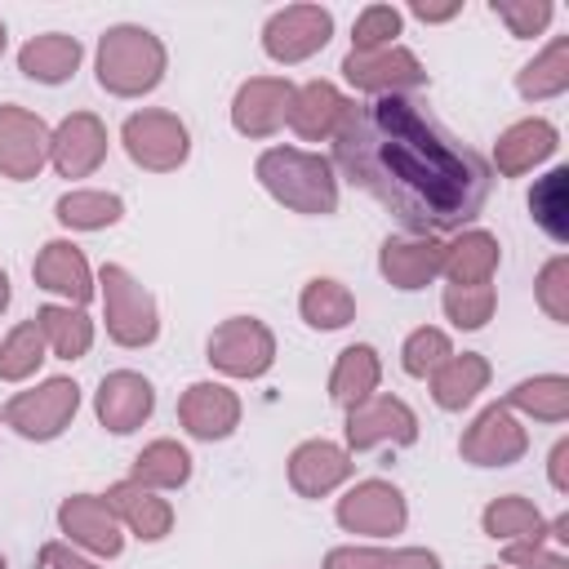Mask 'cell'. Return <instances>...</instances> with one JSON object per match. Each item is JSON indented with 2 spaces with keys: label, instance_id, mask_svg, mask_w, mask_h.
<instances>
[{
  "label": "cell",
  "instance_id": "cell-1",
  "mask_svg": "<svg viewBox=\"0 0 569 569\" xmlns=\"http://www.w3.org/2000/svg\"><path fill=\"white\" fill-rule=\"evenodd\" d=\"M329 142V164L369 191L409 236L471 227L493 191L489 160L405 93L351 102Z\"/></svg>",
  "mask_w": 569,
  "mask_h": 569
},
{
  "label": "cell",
  "instance_id": "cell-2",
  "mask_svg": "<svg viewBox=\"0 0 569 569\" xmlns=\"http://www.w3.org/2000/svg\"><path fill=\"white\" fill-rule=\"evenodd\" d=\"M253 178L262 182V191L307 218H329L338 209V173L329 164V156L302 151V147H267L253 160Z\"/></svg>",
  "mask_w": 569,
  "mask_h": 569
},
{
  "label": "cell",
  "instance_id": "cell-3",
  "mask_svg": "<svg viewBox=\"0 0 569 569\" xmlns=\"http://www.w3.org/2000/svg\"><path fill=\"white\" fill-rule=\"evenodd\" d=\"M169 53L164 40L138 22H116L98 36L93 76L111 98H142L164 80Z\"/></svg>",
  "mask_w": 569,
  "mask_h": 569
},
{
  "label": "cell",
  "instance_id": "cell-4",
  "mask_svg": "<svg viewBox=\"0 0 569 569\" xmlns=\"http://www.w3.org/2000/svg\"><path fill=\"white\" fill-rule=\"evenodd\" d=\"M98 293H102V325L116 347H151L160 338V307L151 289L120 262H102L98 271Z\"/></svg>",
  "mask_w": 569,
  "mask_h": 569
},
{
  "label": "cell",
  "instance_id": "cell-5",
  "mask_svg": "<svg viewBox=\"0 0 569 569\" xmlns=\"http://www.w3.org/2000/svg\"><path fill=\"white\" fill-rule=\"evenodd\" d=\"M76 413H80V387L71 378H44V382L9 396L0 422L9 431H18L22 440L49 445V440H58L71 427Z\"/></svg>",
  "mask_w": 569,
  "mask_h": 569
},
{
  "label": "cell",
  "instance_id": "cell-6",
  "mask_svg": "<svg viewBox=\"0 0 569 569\" xmlns=\"http://www.w3.org/2000/svg\"><path fill=\"white\" fill-rule=\"evenodd\" d=\"M120 147H124V156H129L138 169H147V173H173V169H182L187 156H191V133H187V124H182L173 111H164V107H142V111L124 116V124H120Z\"/></svg>",
  "mask_w": 569,
  "mask_h": 569
},
{
  "label": "cell",
  "instance_id": "cell-7",
  "mask_svg": "<svg viewBox=\"0 0 569 569\" xmlns=\"http://www.w3.org/2000/svg\"><path fill=\"white\" fill-rule=\"evenodd\" d=\"M342 80L365 93V98H409L413 89L427 84V67L418 62L413 49L405 44H387V49H351L342 58Z\"/></svg>",
  "mask_w": 569,
  "mask_h": 569
},
{
  "label": "cell",
  "instance_id": "cell-8",
  "mask_svg": "<svg viewBox=\"0 0 569 569\" xmlns=\"http://www.w3.org/2000/svg\"><path fill=\"white\" fill-rule=\"evenodd\" d=\"M204 360L222 378H262L276 365V333L258 316H231L209 333Z\"/></svg>",
  "mask_w": 569,
  "mask_h": 569
},
{
  "label": "cell",
  "instance_id": "cell-9",
  "mask_svg": "<svg viewBox=\"0 0 569 569\" xmlns=\"http://www.w3.org/2000/svg\"><path fill=\"white\" fill-rule=\"evenodd\" d=\"M342 449L347 453H365V449H405L418 440V413L391 396V391H373L369 400H360L356 409H347V422H342Z\"/></svg>",
  "mask_w": 569,
  "mask_h": 569
},
{
  "label": "cell",
  "instance_id": "cell-10",
  "mask_svg": "<svg viewBox=\"0 0 569 569\" xmlns=\"http://www.w3.org/2000/svg\"><path fill=\"white\" fill-rule=\"evenodd\" d=\"M333 520L356 538H396L409 525V502L391 480L369 476V480H356L338 498Z\"/></svg>",
  "mask_w": 569,
  "mask_h": 569
},
{
  "label": "cell",
  "instance_id": "cell-11",
  "mask_svg": "<svg viewBox=\"0 0 569 569\" xmlns=\"http://www.w3.org/2000/svg\"><path fill=\"white\" fill-rule=\"evenodd\" d=\"M333 36V13L325 4H284L262 22V53L280 67H298L320 53Z\"/></svg>",
  "mask_w": 569,
  "mask_h": 569
},
{
  "label": "cell",
  "instance_id": "cell-12",
  "mask_svg": "<svg viewBox=\"0 0 569 569\" xmlns=\"http://www.w3.org/2000/svg\"><path fill=\"white\" fill-rule=\"evenodd\" d=\"M458 453L471 467H516L529 453V431L520 427V418L502 400H493L458 436Z\"/></svg>",
  "mask_w": 569,
  "mask_h": 569
},
{
  "label": "cell",
  "instance_id": "cell-13",
  "mask_svg": "<svg viewBox=\"0 0 569 569\" xmlns=\"http://www.w3.org/2000/svg\"><path fill=\"white\" fill-rule=\"evenodd\" d=\"M49 142L53 129L36 111L18 102H0V178L9 182L40 178V169L49 164Z\"/></svg>",
  "mask_w": 569,
  "mask_h": 569
},
{
  "label": "cell",
  "instance_id": "cell-14",
  "mask_svg": "<svg viewBox=\"0 0 569 569\" xmlns=\"http://www.w3.org/2000/svg\"><path fill=\"white\" fill-rule=\"evenodd\" d=\"M293 80L289 76H249L231 98V129L240 138H271L289 124L293 107Z\"/></svg>",
  "mask_w": 569,
  "mask_h": 569
},
{
  "label": "cell",
  "instance_id": "cell-15",
  "mask_svg": "<svg viewBox=\"0 0 569 569\" xmlns=\"http://www.w3.org/2000/svg\"><path fill=\"white\" fill-rule=\"evenodd\" d=\"M58 529L71 547H80L98 560H116L124 551V529L111 516L102 493H67L58 502Z\"/></svg>",
  "mask_w": 569,
  "mask_h": 569
},
{
  "label": "cell",
  "instance_id": "cell-16",
  "mask_svg": "<svg viewBox=\"0 0 569 569\" xmlns=\"http://www.w3.org/2000/svg\"><path fill=\"white\" fill-rule=\"evenodd\" d=\"M93 413L111 436H129L156 413V387L138 369H111L93 391Z\"/></svg>",
  "mask_w": 569,
  "mask_h": 569
},
{
  "label": "cell",
  "instance_id": "cell-17",
  "mask_svg": "<svg viewBox=\"0 0 569 569\" xmlns=\"http://www.w3.org/2000/svg\"><path fill=\"white\" fill-rule=\"evenodd\" d=\"M356 471L351 453L325 436H311L302 445H293L289 462H284V476H289V489L298 498H329L338 485H347Z\"/></svg>",
  "mask_w": 569,
  "mask_h": 569
},
{
  "label": "cell",
  "instance_id": "cell-18",
  "mask_svg": "<svg viewBox=\"0 0 569 569\" xmlns=\"http://www.w3.org/2000/svg\"><path fill=\"white\" fill-rule=\"evenodd\" d=\"M240 396L227 387V382H191L182 396H178V422L191 440H227L236 436L240 427Z\"/></svg>",
  "mask_w": 569,
  "mask_h": 569
},
{
  "label": "cell",
  "instance_id": "cell-19",
  "mask_svg": "<svg viewBox=\"0 0 569 569\" xmlns=\"http://www.w3.org/2000/svg\"><path fill=\"white\" fill-rule=\"evenodd\" d=\"M31 280H36V289L62 298L67 307H84V302H93V293H98V280H93V271H89V258H84L80 244H71V240H49V244H40V253H36V262H31Z\"/></svg>",
  "mask_w": 569,
  "mask_h": 569
},
{
  "label": "cell",
  "instance_id": "cell-20",
  "mask_svg": "<svg viewBox=\"0 0 569 569\" xmlns=\"http://www.w3.org/2000/svg\"><path fill=\"white\" fill-rule=\"evenodd\" d=\"M107 160V124L93 111H71L58 120L49 142V164L62 178H89Z\"/></svg>",
  "mask_w": 569,
  "mask_h": 569
},
{
  "label": "cell",
  "instance_id": "cell-21",
  "mask_svg": "<svg viewBox=\"0 0 569 569\" xmlns=\"http://www.w3.org/2000/svg\"><path fill=\"white\" fill-rule=\"evenodd\" d=\"M440 249H445L440 236H409V231L387 236L378 249V271L391 289L418 293L440 276Z\"/></svg>",
  "mask_w": 569,
  "mask_h": 569
},
{
  "label": "cell",
  "instance_id": "cell-22",
  "mask_svg": "<svg viewBox=\"0 0 569 569\" xmlns=\"http://www.w3.org/2000/svg\"><path fill=\"white\" fill-rule=\"evenodd\" d=\"M556 147H560V129L551 120H542V116H525V120H516V124H507L498 133L489 169H498L502 178H525L538 164H547L556 156Z\"/></svg>",
  "mask_w": 569,
  "mask_h": 569
},
{
  "label": "cell",
  "instance_id": "cell-23",
  "mask_svg": "<svg viewBox=\"0 0 569 569\" xmlns=\"http://www.w3.org/2000/svg\"><path fill=\"white\" fill-rule=\"evenodd\" d=\"M502 262V244L485 227H462L440 249V276L449 284H493Z\"/></svg>",
  "mask_w": 569,
  "mask_h": 569
},
{
  "label": "cell",
  "instance_id": "cell-24",
  "mask_svg": "<svg viewBox=\"0 0 569 569\" xmlns=\"http://www.w3.org/2000/svg\"><path fill=\"white\" fill-rule=\"evenodd\" d=\"M102 498H107L111 516L120 520V529H129L138 542H160V538H169V529H173V507H169V498H160L156 489H142V485H133V480H116Z\"/></svg>",
  "mask_w": 569,
  "mask_h": 569
},
{
  "label": "cell",
  "instance_id": "cell-25",
  "mask_svg": "<svg viewBox=\"0 0 569 569\" xmlns=\"http://www.w3.org/2000/svg\"><path fill=\"white\" fill-rule=\"evenodd\" d=\"M351 98L333 84V80H307L293 89V107H289V129L302 142H329L347 116Z\"/></svg>",
  "mask_w": 569,
  "mask_h": 569
},
{
  "label": "cell",
  "instance_id": "cell-26",
  "mask_svg": "<svg viewBox=\"0 0 569 569\" xmlns=\"http://www.w3.org/2000/svg\"><path fill=\"white\" fill-rule=\"evenodd\" d=\"M80 58H84V44L67 31H44V36H31L22 49H18V71L36 84H67L76 71H80Z\"/></svg>",
  "mask_w": 569,
  "mask_h": 569
},
{
  "label": "cell",
  "instance_id": "cell-27",
  "mask_svg": "<svg viewBox=\"0 0 569 569\" xmlns=\"http://www.w3.org/2000/svg\"><path fill=\"white\" fill-rule=\"evenodd\" d=\"M489 360L480 356V351H453L427 382H431V400H436V409H445V413H462L485 387H489Z\"/></svg>",
  "mask_w": 569,
  "mask_h": 569
},
{
  "label": "cell",
  "instance_id": "cell-28",
  "mask_svg": "<svg viewBox=\"0 0 569 569\" xmlns=\"http://www.w3.org/2000/svg\"><path fill=\"white\" fill-rule=\"evenodd\" d=\"M382 382V356L369 342H351L338 351L333 369H329V400L338 409H356L360 400H369Z\"/></svg>",
  "mask_w": 569,
  "mask_h": 569
},
{
  "label": "cell",
  "instance_id": "cell-29",
  "mask_svg": "<svg viewBox=\"0 0 569 569\" xmlns=\"http://www.w3.org/2000/svg\"><path fill=\"white\" fill-rule=\"evenodd\" d=\"M480 529L485 538L493 542H547V520L542 511L520 498V493H502V498H489L485 511H480Z\"/></svg>",
  "mask_w": 569,
  "mask_h": 569
},
{
  "label": "cell",
  "instance_id": "cell-30",
  "mask_svg": "<svg viewBox=\"0 0 569 569\" xmlns=\"http://www.w3.org/2000/svg\"><path fill=\"white\" fill-rule=\"evenodd\" d=\"M129 480L142 485V489H156V493L182 489V485L191 480V453H187V445H178V440H169V436L142 445L138 458L129 462Z\"/></svg>",
  "mask_w": 569,
  "mask_h": 569
},
{
  "label": "cell",
  "instance_id": "cell-31",
  "mask_svg": "<svg viewBox=\"0 0 569 569\" xmlns=\"http://www.w3.org/2000/svg\"><path fill=\"white\" fill-rule=\"evenodd\" d=\"M298 316L320 333L347 329L356 320V293L333 276H311L298 293Z\"/></svg>",
  "mask_w": 569,
  "mask_h": 569
},
{
  "label": "cell",
  "instance_id": "cell-32",
  "mask_svg": "<svg viewBox=\"0 0 569 569\" xmlns=\"http://www.w3.org/2000/svg\"><path fill=\"white\" fill-rule=\"evenodd\" d=\"M36 325L44 333V347L58 360H80L93 347V320L84 316V307H67V302H44L36 311Z\"/></svg>",
  "mask_w": 569,
  "mask_h": 569
},
{
  "label": "cell",
  "instance_id": "cell-33",
  "mask_svg": "<svg viewBox=\"0 0 569 569\" xmlns=\"http://www.w3.org/2000/svg\"><path fill=\"white\" fill-rule=\"evenodd\" d=\"M565 89H569V36H556L542 53H533L516 71V93L525 102H547V98H560Z\"/></svg>",
  "mask_w": 569,
  "mask_h": 569
},
{
  "label": "cell",
  "instance_id": "cell-34",
  "mask_svg": "<svg viewBox=\"0 0 569 569\" xmlns=\"http://www.w3.org/2000/svg\"><path fill=\"white\" fill-rule=\"evenodd\" d=\"M53 218L67 227V231H107L124 218V200L116 191H93V187H76V191H62L58 204H53Z\"/></svg>",
  "mask_w": 569,
  "mask_h": 569
},
{
  "label": "cell",
  "instance_id": "cell-35",
  "mask_svg": "<svg viewBox=\"0 0 569 569\" xmlns=\"http://www.w3.org/2000/svg\"><path fill=\"white\" fill-rule=\"evenodd\" d=\"M502 405L511 413H525V418H538V422H565L569 418V378L565 373L525 378L502 396Z\"/></svg>",
  "mask_w": 569,
  "mask_h": 569
},
{
  "label": "cell",
  "instance_id": "cell-36",
  "mask_svg": "<svg viewBox=\"0 0 569 569\" xmlns=\"http://www.w3.org/2000/svg\"><path fill=\"white\" fill-rule=\"evenodd\" d=\"M325 569H440V556L427 547H329Z\"/></svg>",
  "mask_w": 569,
  "mask_h": 569
},
{
  "label": "cell",
  "instance_id": "cell-37",
  "mask_svg": "<svg viewBox=\"0 0 569 569\" xmlns=\"http://www.w3.org/2000/svg\"><path fill=\"white\" fill-rule=\"evenodd\" d=\"M529 213L533 222L556 240V244H569V169L556 164L547 178L533 182L529 191Z\"/></svg>",
  "mask_w": 569,
  "mask_h": 569
},
{
  "label": "cell",
  "instance_id": "cell-38",
  "mask_svg": "<svg viewBox=\"0 0 569 569\" xmlns=\"http://www.w3.org/2000/svg\"><path fill=\"white\" fill-rule=\"evenodd\" d=\"M49 347H44V333H40V325H36V316L31 320H18L9 333H4V342H0V382H27L49 356H44Z\"/></svg>",
  "mask_w": 569,
  "mask_h": 569
},
{
  "label": "cell",
  "instance_id": "cell-39",
  "mask_svg": "<svg viewBox=\"0 0 569 569\" xmlns=\"http://www.w3.org/2000/svg\"><path fill=\"white\" fill-rule=\"evenodd\" d=\"M440 307L453 329H485L493 320L498 293H493V284H445Z\"/></svg>",
  "mask_w": 569,
  "mask_h": 569
},
{
  "label": "cell",
  "instance_id": "cell-40",
  "mask_svg": "<svg viewBox=\"0 0 569 569\" xmlns=\"http://www.w3.org/2000/svg\"><path fill=\"white\" fill-rule=\"evenodd\" d=\"M449 356H453V342H449V333L436 329V325H418V329L400 342V369H405L409 378H431Z\"/></svg>",
  "mask_w": 569,
  "mask_h": 569
},
{
  "label": "cell",
  "instance_id": "cell-41",
  "mask_svg": "<svg viewBox=\"0 0 569 569\" xmlns=\"http://www.w3.org/2000/svg\"><path fill=\"white\" fill-rule=\"evenodd\" d=\"M489 13L516 36V40H533L547 31V22L556 18L551 0H489Z\"/></svg>",
  "mask_w": 569,
  "mask_h": 569
},
{
  "label": "cell",
  "instance_id": "cell-42",
  "mask_svg": "<svg viewBox=\"0 0 569 569\" xmlns=\"http://www.w3.org/2000/svg\"><path fill=\"white\" fill-rule=\"evenodd\" d=\"M400 31H405V13L396 4H369L356 13L351 49H387V44H396Z\"/></svg>",
  "mask_w": 569,
  "mask_h": 569
},
{
  "label": "cell",
  "instance_id": "cell-43",
  "mask_svg": "<svg viewBox=\"0 0 569 569\" xmlns=\"http://www.w3.org/2000/svg\"><path fill=\"white\" fill-rule=\"evenodd\" d=\"M533 298L547 311V320L569 325V258L565 253H556V258L542 262V271L533 280Z\"/></svg>",
  "mask_w": 569,
  "mask_h": 569
},
{
  "label": "cell",
  "instance_id": "cell-44",
  "mask_svg": "<svg viewBox=\"0 0 569 569\" xmlns=\"http://www.w3.org/2000/svg\"><path fill=\"white\" fill-rule=\"evenodd\" d=\"M502 569H569L565 551H547L542 542H507Z\"/></svg>",
  "mask_w": 569,
  "mask_h": 569
},
{
  "label": "cell",
  "instance_id": "cell-45",
  "mask_svg": "<svg viewBox=\"0 0 569 569\" xmlns=\"http://www.w3.org/2000/svg\"><path fill=\"white\" fill-rule=\"evenodd\" d=\"M36 569H102V565H93L80 547H71L67 538H58V542H44V547H40Z\"/></svg>",
  "mask_w": 569,
  "mask_h": 569
},
{
  "label": "cell",
  "instance_id": "cell-46",
  "mask_svg": "<svg viewBox=\"0 0 569 569\" xmlns=\"http://www.w3.org/2000/svg\"><path fill=\"white\" fill-rule=\"evenodd\" d=\"M547 480L556 493H569V436H560L547 453Z\"/></svg>",
  "mask_w": 569,
  "mask_h": 569
},
{
  "label": "cell",
  "instance_id": "cell-47",
  "mask_svg": "<svg viewBox=\"0 0 569 569\" xmlns=\"http://www.w3.org/2000/svg\"><path fill=\"white\" fill-rule=\"evenodd\" d=\"M409 13H413L418 22H449V18H458V13H462V0H445V4L413 0V4H409Z\"/></svg>",
  "mask_w": 569,
  "mask_h": 569
},
{
  "label": "cell",
  "instance_id": "cell-48",
  "mask_svg": "<svg viewBox=\"0 0 569 569\" xmlns=\"http://www.w3.org/2000/svg\"><path fill=\"white\" fill-rule=\"evenodd\" d=\"M547 538L556 542V551H565V542H569V516H556V520L547 525Z\"/></svg>",
  "mask_w": 569,
  "mask_h": 569
},
{
  "label": "cell",
  "instance_id": "cell-49",
  "mask_svg": "<svg viewBox=\"0 0 569 569\" xmlns=\"http://www.w3.org/2000/svg\"><path fill=\"white\" fill-rule=\"evenodd\" d=\"M4 307H9V271L0 267V311H4Z\"/></svg>",
  "mask_w": 569,
  "mask_h": 569
},
{
  "label": "cell",
  "instance_id": "cell-50",
  "mask_svg": "<svg viewBox=\"0 0 569 569\" xmlns=\"http://www.w3.org/2000/svg\"><path fill=\"white\" fill-rule=\"evenodd\" d=\"M4 44H9V27L0 22V58H4Z\"/></svg>",
  "mask_w": 569,
  "mask_h": 569
},
{
  "label": "cell",
  "instance_id": "cell-51",
  "mask_svg": "<svg viewBox=\"0 0 569 569\" xmlns=\"http://www.w3.org/2000/svg\"><path fill=\"white\" fill-rule=\"evenodd\" d=\"M0 569H9V560H4V556H0Z\"/></svg>",
  "mask_w": 569,
  "mask_h": 569
},
{
  "label": "cell",
  "instance_id": "cell-52",
  "mask_svg": "<svg viewBox=\"0 0 569 569\" xmlns=\"http://www.w3.org/2000/svg\"><path fill=\"white\" fill-rule=\"evenodd\" d=\"M485 569H498V565H485Z\"/></svg>",
  "mask_w": 569,
  "mask_h": 569
}]
</instances>
